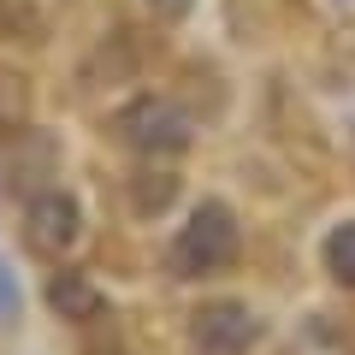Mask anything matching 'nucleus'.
<instances>
[{"label":"nucleus","instance_id":"f257e3e1","mask_svg":"<svg viewBox=\"0 0 355 355\" xmlns=\"http://www.w3.org/2000/svg\"><path fill=\"white\" fill-rule=\"evenodd\" d=\"M231 261H237V214L225 202H202L172 243V272L178 279H207V272H225Z\"/></svg>","mask_w":355,"mask_h":355},{"label":"nucleus","instance_id":"f03ea898","mask_svg":"<svg viewBox=\"0 0 355 355\" xmlns=\"http://www.w3.org/2000/svg\"><path fill=\"white\" fill-rule=\"evenodd\" d=\"M113 125H119V137H125L130 148H142V154H178V148H190V130H196L190 113L178 101H166V95H137Z\"/></svg>","mask_w":355,"mask_h":355},{"label":"nucleus","instance_id":"7ed1b4c3","mask_svg":"<svg viewBox=\"0 0 355 355\" xmlns=\"http://www.w3.org/2000/svg\"><path fill=\"white\" fill-rule=\"evenodd\" d=\"M254 314L243 302H207V308H196V326H190V343L202 355H243L254 343Z\"/></svg>","mask_w":355,"mask_h":355},{"label":"nucleus","instance_id":"20e7f679","mask_svg":"<svg viewBox=\"0 0 355 355\" xmlns=\"http://www.w3.org/2000/svg\"><path fill=\"white\" fill-rule=\"evenodd\" d=\"M24 225H30V243H36L42 254H60V249L77 243V202L60 196V190H42L36 202H30Z\"/></svg>","mask_w":355,"mask_h":355},{"label":"nucleus","instance_id":"39448f33","mask_svg":"<svg viewBox=\"0 0 355 355\" xmlns=\"http://www.w3.org/2000/svg\"><path fill=\"white\" fill-rule=\"evenodd\" d=\"M48 302H53L60 320H95V314H101V291H95L83 272H53Z\"/></svg>","mask_w":355,"mask_h":355},{"label":"nucleus","instance_id":"423d86ee","mask_svg":"<svg viewBox=\"0 0 355 355\" xmlns=\"http://www.w3.org/2000/svg\"><path fill=\"white\" fill-rule=\"evenodd\" d=\"M30 125V77L0 71V137H18Z\"/></svg>","mask_w":355,"mask_h":355},{"label":"nucleus","instance_id":"0eeeda50","mask_svg":"<svg viewBox=\"0 0 355 355\" xmlns=\"http://www.w3.org/2000/svg\"><path fill=\"white\" fill-rule=\"evenodd\" d=\"M326 266H331L338 284H355V219H343V225L326 237Z\"/></svg>","mask_w":355,"mask_h":355},{"label":"nucleus","instance_id":"6e6552de","mask_svg":"<svg viewBox=\"0 0 355 355\" xmlns=\"http://www.w3.org/2000/svg\"><path fill=\"white\" fill-rule=\"evenodd\" d=\"M172 190H178V178H166V172H148V178H137V214H160L166 202H172Z\"/></svg>","mask_w":355,"mask_h":355},{"label":"nucleus","instance_id":"1a4fd4ad","mask_svg":"<svg viewBox=\"0 0 355 355\" xmlns=\"http://www.w3.org/2000/svg\"><path fill=\"white\" fill-rule=\"evenodd\" d=\"M18 308V291H12V279H6V266H0V314H12Z\"/></svg>","mask_w":355,"mask_h":355},{"label":"nucleus","instance_id":"9d476101","mask_svg":"<svg viewBox=\"0 0 355 355\" xmlns=\"http://www.w3.org/2000/svg\"><path fill=\"white\" fill-rule=\"evenodd\" d=\"M148 6H154V12H166V18H178L184 6H190V0H148Z\"/></svg>","mask_w":355,"mask_h":355}]
</instances>
